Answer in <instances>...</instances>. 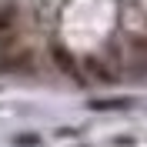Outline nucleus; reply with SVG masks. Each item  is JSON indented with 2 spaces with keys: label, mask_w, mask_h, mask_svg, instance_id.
I'll return each mask as SVG.
<instances>
[{
  "label": "nucleus",
  "mask_w": 147,
  "mask_h": 147,
  "mask_svg": "<svg viewBox=\"0 0 147 147\" xmlns=\"http://www.w3.org/2000/svg\"><path fill=\"white\" fill-rule=\"evenodd\" d=\"M130 97H117V100H94V110H117V107H130Z\"/></svg>",
  "instance_id": "3"
},
{
  "label": "nucleus",
  "mask_w": 147,
  "mask_h": 147,
  "mask_svg": "<svg viewBox=\"0 0 147 147\" xmlns=\"http://www.w3.org/2000/svg\"><path fill=\"white\" fill-rule=\"evenodd\" d=\"M13 20V7H7V3H0V30H7V24Z\"/></svg>",
  "instance_id": "4"
},
{
  "label": "nucleus",
  "mask_w": 147,
  "mask_h": 147,
  "mask_svg": "<svg viewBox=\"0 0 147 147\" xmlns=\"http://www.w3.org/2000/svg\"><path fill=\"white\" fill-rule=\"evenodd\" d=\"M84 70H87V77H94L97 84H110L114 80V70H107V67L100 64V57H87V60H84Z\"/></svg>",
  "instance_id": "1"
},
{
  "label": "nucleus",
  "mask_w": 147,
  "mask_h": 147,
  "mask_svg": "<svg viewBox=\"0 0 147 147\" xmlns=\"http://www.w3.org/2000/svg\"><path fill=\"white\" fill-rule=\"evenodd\" d=\"M54 64L60 67V70H64V74H70V77H77V67H74L70 54H67L64 47H54Z\"/></svg>",
  "instance_id": "2"
}]
</instances>
